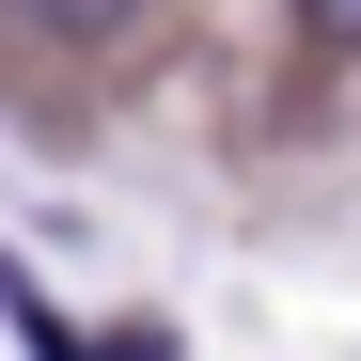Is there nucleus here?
Segmentation results:
<instances>
[{"instance_id": "nucleus-2", "label": "nucleus", "mask_w": 361, "mask_h": 361, "mask_svg": "<svg viewBox=\"0 0 361 361\" xmlns=\"http://www.w3.org/2000/svg\"><path fill=\"white\" fill-rule=\"evenodd\" d=\"M298 32H314V47H345V63H361V0H298Z\"/></svg>"}, {"instance_id": "nucleus-1", "label": "nucleus", "mask_w": 361, "mask_h": 361, "mask_svg": "<svg viewBox=\"0 0 361 361\" xmlns=\"http://www.w3.org/2000/svg\"><path fill=\"white\" fill-rule=\"evenodd\" d=\"M0 16H16L32 47H110V32L142 16V0H0Z\"/></svg>"}, {"instance_id": "nucleus-3", "label": "nucleus", "mask_w": 361, "mask_h": 361, "mask_svg": "<svg viewBox=\"0 0 361 361\" xmlns=\"http://www.w3.org/2000/svg\"><path fill=\"white\" fill-rule=\"evenodd\" d=\"M79 361H173V345H142V330H126V345H79Z\"/></svg>"}]
</instances>
